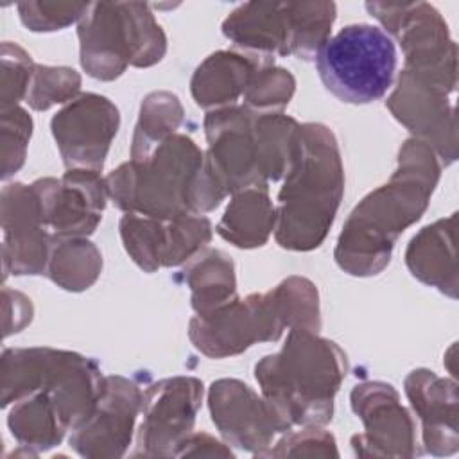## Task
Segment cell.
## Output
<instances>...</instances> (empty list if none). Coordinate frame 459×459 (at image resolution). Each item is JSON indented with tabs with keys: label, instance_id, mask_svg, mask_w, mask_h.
Wrapping results in <instances>:
<instances>
[{
	"label": "cell",
	"instance_id": "1",
	"mask_svg": "<svg viewBox=\"0 0 459 459\" xmlns=\"http://www.w3.org/2000/svg\"><path fill=\"white\" fill-rule=\"evenodd\" d=\"M439 174L436 152L421 140H405L389 181L369 192L350 213L333 253L337 265L353 276L382 273L400 233L427 210Z\"/></svg>",
	"mask_w": 459,
	"mask_h": 459
},
{
	"label": "cell",
	"instance_id": "2",
	"mask_svg": "<svg viewBox=\"0 0 459 459\" xmlns=\"http://www.w3.org/2000/svg\"><path fill=\"white\" fill-rule=\"evenodd\" d=\"M204 133V167L228 195L283 178L296 154L299 124L283 113L228 106L206 115Z\"/></svg>",
	"mask_w": 459,
	"mask_h": 459
},
{
	"label": "cell",
	"instance_id": "3",
	"mask_svg": "<svg viewBox=\"0 0 459 459\" xmlns=\"http://www.w3.org/2000/svg\"><path fill=\"white\" fill-rule=\"evenodd\" d=\"M344 192V169L333 133L323 124L299 126L296 154L278 194L276 242L292 251L321 246Z\"/></svg>",
	"mask_w": 459,
	"mask_h": 459
},
{
	"label": "cell",
	"instance_id": "4",
	"mask_svg": "<svg viewBox=\"0 0 459 459\" xmlns=\"http://www.w3.org/2000/svg\"><path fill=\"white\" fill-rule=\"evenodd\" d=\"M346 373V353L307 328H290L281 350L255 366L262 396L290 429L326 425Z\"/></svg>",
	"mask_w": 459,
	"mask_h": 459
},
{
	"label": "cell",
	"instance_id": "5",
	"mask_svg": "<svg viewBox=\"0 0 459 459\" xmlns=\"http://www.w3.org/2000/svg\"><path fill=\"white\" fill-rule=\"evenodd\" d=\"M285 328H321L319 294L301 276H290L264 294L238 296L224 307L188 323L192 344L206 357L238 355L255 342H274Z\"/></svg>",
	"mask_w": 459,
	"mask_h": 459
},
{
	"label": "cell",
	"instance_id": "6",
	"mask_svg": "<svg viewBox=\"0 0 459 459\" xmlns=\"http://www.w3.org/2000/svg\"><path fill=\"white\" fill-rule=\"evenodd\" d=\"M204 154L185 134H172L151 154L108 174V195L126 213L170 221L192 213Z\"/></svg>",
	"mask_w": 459,
	"mask_h": 459
},
{
	"label": "cell",
	"instance_id": "7",
	"mask_svg": "<svg viewBox=\"0 0 459 459\" xmlns=\"http://www.w3.org/2000/svg\"><path fill=\"white\" fill-rule=\"evenodd\" d=\"M81 65L88 75L113 81L131 66L160 63L167 38L147 4L93 2L77 22Z\"/></svg>",
	"mask_w": 459,
	"mask_h": 459
},
{
	"label": "cell",
	"instance_id": "8",
	"mask_svg": "<svg viewBox=\"0 0 459 459\" xmlns=\"http://www.w3.org/2000/svg\"><path fill=\"white\" fill-rule=\"evenodd\" d=\"M335 14L333 2H246L222 22V34L265 61L274 56L310 61L330 38Z\"/></svg>",
	"mask_w": 459,
	"mask_h": 459
},
{
	"label": "cell",
	"instance_id": "9",
	"mask_svg": "<svg viewBox=\"0 0 459 459\" xmlns=\"http://www.w3.org/2000/svg\"><path fill=\"white\" fill-rule=\"evenodd\" d=\"M99 366L79 353L52 348H9L2 353V407L45 389L57 402L70 429L86 420L100 394Z\"/></svg>",
	"mask_w": 459,
	"mask_h": 459
},
{
	"label": "cell",
	"instance_id": "10",
	"mask_svg": "<svg viewBox=\"0 0 459 459\" xmlns=\"http://www.w3.org/2000/svg\"><path fill=\"white\" fill-rule=\"evenodd\" d=\"M314 59L328 91L342 102L369 104L393 84L396 47L380 27L351 23L330 36Z\"/></svg>",
	"mask_w": 459,
	"mask_h": 459
},
{
	"label": "cell",
	"instance_id": "11",
	"mask_svg": "<svg viewBox=\"0 0 459 459\" xmlns=\"http://www.w3.org/2000/svg\"><path fill=\"white\" fill-rule=\"evenodd\" d=\"M366 9L400 41L407 70L455 90L457 45L434 5L427 2H368Z\"/></svg>",
	"mask_w": 459,
	"mask_h": 459
},
{
	"label": "cell",
	"instance_id": "12",
	"mask_svg": "<svg viewBox=\"0 0 459 459\" xmlns=\"http://www.w3.org/2000/svg\"><path fill=\"white\" fill-rule=\"evenodd\" d=\"M454 90L411 70H402L396 88L385 100L393 117L416 140L427 143L446 165L457 158L455 113L450 104Z\"/></svg>",
	"mask_w": 459,
	"mask_h": 459
},
{
	"label": "cell",
	"instance_id": "13",
	"mask_svg": "<svg viewBox=\"0 0 459 459\" xmlns=\"http://www.w3.org/2000/svg\"><path fill=\"white\" fill-rule=\"evenodd\" d=\"M203 402V382L194 377H172L152 384L142 400L143 421L136 434L134 455H174L192 434Z\"/></svg>",
	"mask_w": 459,
	"mask_h": 459
},
{
	"label": "cell",
	"instance_id": "14",
	"mask_svg": "<svg viewBox=\"0 0 459 459\" xmlns=\"http://www.w3.org/2000/svg\"><path fill=\"white\" fill-rule=\"evenodd\" d=\"M120 126L117 106L104 95L82 93L52 117L50 127L66 169L100 172Z\"/></svg>",
	"mask_w": 459,
	"mask_h": 459
},
{
	"label": "cell",
	"instance_id": "15",
	"mask_svg": "<svg viewBox=\"0 0 459 459\" xmlns=\"http://www.w3.org/2000/svg\"><path fill=\"white\" fill-rule=\"evenodd\" d=\"M208 407L226 443L255 455H264L278 434L290 430L264 396L235 378H221L210 385Z\"/></svg>",
	"mask_w": 459,
	"mask_h": 459
},
{
	"label": "cell",
	"instance_id": "16",
	"mask_svg": "<svg viewBox=\"0 0 459 459\" xmlns=\"http://www.w3.org/2000/svg\"><path fill=\"white\" fill-rule=\"evenodd\" d=\"M32 188L52 238L91 235L109 197L106 179L99 172L84 169H68L61 179H38Z\"/></svg>",
	"mask_w": 459,
	"mask_h": 459
},
{
	"label": "cell",
	"instance_id": "17",
	"mask_svg": "<svg viewBox=\"0 0 459 459\" xmlns=\"http://www.w3.org/2000/svg\"><path fill=\"white\" fill-rule=\"evenodd\" d=\"M143 393L126 377H104L91 414L72 429L70 446L82 457H120L131 445Z\"/></svg>",
	"mask_w": 459,
	"mask_h": 459
},
{
	"label": "cell",
	"instance_id": "18",
	"mask_svg": "<svg viewBox=\"0 0 459 459\" xmlns=\"http://www.w3.org/2000/svg\"><path fill=\"white\" fill-rule=\"evenodd\" d=\"M350 400L366 429L364 434L351 437L357 455H418L412 418L391 384H357Z\"/></svg>",
	"mask_w": 459,
	"mask_h": 459
},
{
	"label": "cell",
	"instance_id": "19",
	"mask_svg": "<svg viewBox=\"0 0 459 459\" xmlns=\"http://www.w3.org/2000/svg\"><path fill=\"white\" fill-rule=\"evenodd\" d=\"M2 231L4 278L9 273L22 276L47 271L52 235L32 185L11 183L2 188Z\"/></svg>",
	"mask_w": 459,
	"mask_h": 459
},
{
	"label": "cell",
	"instance_id": "20",
	"mask_svg": "<svg viewBox=\"0 0 459 459\" xmlns=\"http://www.w3.org/2000/svg\"><path fill=\"white\" fill-rule=\"evenodd\" d=\"M405 394L421 421L423 445L432 455L457 450V384L429 369H414L405 378Z\"/></svg>",
	"mask_w": 459,
	"mask_h": 459
},
{
	"label": "cell",
	"instance_id": "21",
	"mask_svg": "<svg viewBox=\"0 0 459 459\" xmlns=\"http://www.w3.org/2000/svg\"><path fill=\"white\" fill-rule=\"evenodd\" d=\"M262 65H273L247 52L219 50L208 56L194 72L190 91L197 106L204 109H221L235 106Z\"/></svg>",
	"mask_w": 459,
	"mask_h": 459
},
{
	"label": "cell",
	"instance_id": "22",
	"mask_svg": "<svg viewBox=\"0 0 459 459\" xmlns=\"http://www.w3.org/2000/svg\"><path fill=\"white\" fill-rule=\"evenodd\" d=\"M455 221L457 213H452L421 228L405 251V264L411 274L452 299L457 298Z\"/></svg>",
	"mask_w": 459,
	"mask_h": 459
},
{
	"label": "cell",
	"instance_id": "23",
	"mask_svg": "<svg viewBox=\"0 0 459 459\" xmlns=\"http://www.w3.org/2000/svg\"><path fill=\"white\" fill-rule=\"evenodd\" d=\"M276 226V208L267 194V186H247L233 194L217 233L237 247L251 249L267 242Z\"/></svg>",
	"mask_w": 459,
	"mask_h": 459
},
{
	"label": "cell",
	"instance_id": "24",
	"mask_svg": "<svg viewBox=\"0 0 459 459\" xmlns=\"http://www.w3.org/2000/svg\"><path fill=\"white\" fill-rule=\"evenodd\" d=\"M7 425L20 446L34 448L36 452L59 445L65 432L70 430L63 411L45 389H38L14 402Z\"/></svg>",
	"mask_w": 459,
	"mask_h": 459
},
{
	"label": "cell",
	"instance_id": "25",
	"mask_svg": "<svg viewBox=\"0 0 459 459\" xmlns=\"http://www.w3.org/2000/svg\"><path fill=\"white\" fill-rule=\"evenodd\" d=\"M185 281L192 290V307L206 316L237 298V281L231 258L219 249L195 255L185 269Z\"/></svg>",
	"mask_w": 459,
	"mask_h": 459
},
{
	"label": "cell",
	"instance_id": "26",
	"mask_svg": "<svg viewBox=\"0 0 459 459\" xmlns=\"http://www.w3.org/2000/svg\"><path fill=\"white\" fill-rule=\"evenodd\" d=\"M102 271L99 249L84 237L52 238L45 274L65 290L91 287Z\"/></svg>",
	"mask_w": 459,
	"mask_h": 459
},
{
	"label": "cell",
	"instance_id": "27",
	"mask_svg": "<svg viewBox=\"0 0 459 459\" xmlns=\"http://www.w3.org/2000/svg\"><path fill=\"white\" fill-rule=\"evenodd\" d=\"M183 122V106L174 93L154 91L140 106V117L131 142V160L151 154L161 142L176 134Z\"/></svg>",
	"mask_w": 459,
	"mask_h": 459
},
{
	"label": "cell",
	"instance_id": "28",
	"mask_svg": "<svg viewBox=\"0 0 459 459\" xmlns=\"http://www.w3.org/2000/svg\"><path fill=\"white\" fill-rule=\"evenodd\" d=\"M120 237L127 255L147 273L163 267L167 231L165 221L126 213L120 219Z\"/></svg>",
	"mask_w": 459,
	"mask_h": 459
},
{
	"label": "cell",
	"instance_id": "29",
	"mask_svg": "<svg viewBox=\"0 0 459 459\" xmlns=\"http://www.w3.org/2000/svg\"><path fill=\"white\" fill-rule=\"evenodd\" d=\"M296 81L289 70L262 65L244 91V106L255 113H281L294 95Z\"/></svg>",
	"mask_w": 459,
	"mask_h": 459
},
{
	"label": "cell",
	"instance_id": "30",
	"mask_svg": "<svg viewBox=\"0 0 459 459\" xmlns=\"http://www.w3.org/2000/svg\"><path fill=\"white\" fill-rule=\"evenodd\" d=\"M79 88L81 75L74 68L36 65L25 102L36 111H45L56 104L74 100Z\"/></svg>",
	"mask_w": 459,
	"mask_h": 459
},
{
	"label": "cell",
	"instance_id": "31",
	"mask_svg": "<svg viewBox=\"0 0 459 459\" xmlns=\"http://www.w3.org/2000/svg\"><path fill=\"white\" fill-rule=\"evenodd\" d=\"M32 133L30 115L13 106L2 109V178L7 179L18 172L25 161L27 143Z\"/></svg>",
	"mask_w": 459,
	"mask_h": 459
},
{
	"label": "cell",
	"instance_id": "32",
	"mask_svg": "<svg viewBox=\"0 0 459 459\" xmlns=\"http://www.w3.org/2000/svg\"><path fill=\"white\" fill-rule=\"evenodd\" d=\"M88 2H22L18 13L22 23L32 32H52L65 29L82 18L88 9Z\"/></svg>",
	"mask_w": 459,
	"mask_h": 459
},
{
	"label": "cell",
	"instance_id": "33",
	"mask_svg": "<svg viewBox=\"0 0 459 459\" xmlns=\"http://www.w3.org/2000/svg\"><path fill=\"white\" fill-rule=\"evenodd\" d=\"M30 56L16 43H2V109L18 106L25 99L34 74Z\"/></svg>",
	"mask_w": 459,
	"mask_h": 459
}]
</instances>
